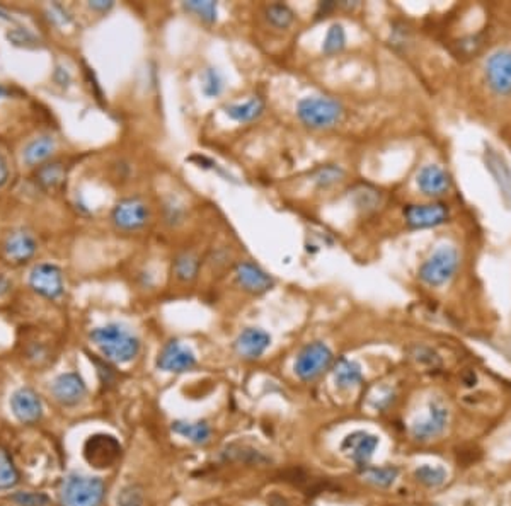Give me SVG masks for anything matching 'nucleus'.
Instances as JSON below:
<instances>
[{
	"mask_svg": "<svg viewBox=\"0 0 511 506\" xmlns=\"http://www.w3.org/2000/svg\"><path fill=\"white\" fill-rule=\"evenodd\" d=\"M91 340L108 360L114 363H128L140 352V341L128 329L120 324H108L96 328Z\"/></svg>",
	"mask_w": 511,
	"mask_h": 506,
	"instance_id": "f257e3e1",
	"label": "nucleus"
},
{
	"mask_svg": "<svg viewBox=\"0 0 511 506\" xmlns=\"http://www.w3.org/2000/svg\"><path fill=\"white\" fill-rule=\"evenodd\" d=\"M113 222L121 230H140L149 222V206L140 198L121 199L113 210Z\"/></svg>",
	"mask_w": 511,
	"mask_h": 506,
	"instance_id": "6e6552de",
	"label": "nucleus"
},
{
	"mask_svg": "<svg viewBox=\"0 0 511 506\" xmlns=\"http://www.w3.org/2000/svg\"><path fill=\"white\" fill-rule=\"evenodd\" d=\"M331 363H333V352L329 350V346L321 341L310 343L298 353L295 374L302 381H314L329 369Z\"/></svg>",
	"mask_w": 511,
	"mask_h": 506,
	"instance_id": "39448f33",
	"label": "nucleus"
},
{
	"mask_svg": "<svg viewBox=\"0 0 511 506\" xmlns=\"http://www.w3.org/2000/svg\"><path fill=\"white\" fill-rule=\"evenodd\" d=\"M12 411H14L16 418L23 423H35L41 418V401L39 395L32 389L23 387V389L16 390L11 399Z\"/></svg>",
	"mask_w": 511,
	"mask_h": 506,
	"instance_id": "6ab92c4d",
	"label": "nucleus"
},
{
	"mask_svg": "<svg viewBox=\"0 0 511 506\" xmlns=\"http://www.w3.org/2000/svg\"><path fill=\"white\" fill-rule=\"evenodd\" d=\"M223 91V79L218 70L215 68H207L203 73V92L208 97H216Z\"/></svg>",
	"mask_w": 511,
	"mask_h": 506,
	"instance_id": "f704fd0d",
	"label": "nucleus"
},
{
	"mask_svg": "<svg viewBox=\"0 0 511 506\" xmlns=\"http://www.w3.org/2000/svg\"><path fill=\"white\" fill-rule=\"evenodd\" d=\"M264 108L266 104L261 97H252L251 101H247L244 104L228 106L227 114L232 120L239 121V123H249V121L257 120L264 113Z\"/></svg>",
	"mask_w": 511,
	"mask_h": 506,
	"instance_id": "4be33fe9",
	"label": "nucleus"
},
{
	"mask_svg": "<svg viewBox=\"0 0 511 506\" xmlns=\"http://www.w3.org/2000/svg\"><path fill=\"white\" fill-rule=\"evenodd\" d=\"M199 264H202V261H199V258L195 254V252L191 251L181 252L174 261L176 278L181 281H193L196 276H198Z\"/></svg>",
	"mask_w": 511,
	"mask_h": 506,
	"instance_id": "393cba45",
	"label": "nucleus"
},
{
	"mask_svg": "<svg viewBox=\"0 0 511 506\" xmlns=\"http://www.w3.org/2000/svg\"><path fill=\"white\" fill-rule=\"evenodd\" d=\"M30 285L44 299L55 300L63 293V276L55 264H38L31 271Z\"/></svg>",
	"mask_w": 511,
	"mask_h": 506,
	"instance_id": "9d476101",
	"label": "nucleus"
},
{
	"mask_svg": "<svg viewBox=\"0 0 511 506\" xmlns=\"http://www.w3.org/2000/svg\"><path fill=\"white\" fill-rule=\"evenodd\" d=\"M269 345H271V336L268 333H264L263 329L256 328L244 329L234 343L235 352L242 358H245V360H256V358H259L269 348Z\"/></svg>",
	"mask_w": 511,
	"mask_h": 506,
	"instance_id": "f3484780",
	"label": "nucleus"
},
{
	"mask_svg": "<svg viewBox=\"0 0 511 506\" xmlns=\"http://www.w3.org/2000/svg\"><path fill=\"white\" fill-rule=\"evenodd\" d=\"M418 187L426 197H441L447 195L452 187V178L440 166H424L418 174Z\"/></svg>",
	"mask_w": 511,
	"mask_h": 506,
	"instance_id": "a211bd4d",
	"label": "nucleus"
},
{
	"mask_svg": "<svg viewBox=\"0 0 511 506\" xmlns=\"http://www.w3.org/2000/svg\"><path fill=\"white\" fill-rule=\"evenodd\" d=\"M367 195H363V190L362 186L358 187L357 191V205L359 208H365V210H368V208H375L378 205L380 202V195L377 190H374V187H368L365 190Z\"/></svg>",
	"mask_w": 511,
	"mask_h": 506,
	"instance_id": "e433bc0d",
	"label": "nucleus"
},
{
	"mask_svg": "<svg viewBox=\"0 0 511 506\" xmlns=\"http://www.w3.org/2000/svg\"><path fill=\"white\" fill-rule=\"evenodd\" d=\"M297 116L309 128L326 130L341 123L345 118V108L334 97L309 96L298 103Z\"/></svg>",
	"mask_w": 511,
	"mask_h": 506,
	"instance_id": "f03ea898",
	"label": "nucleus"
},
{
	"mask_svg": "<svg viewBox=\"0 0 511 506\" xmlns=\"http://www.w3.org/2000/svg\"><path fill=\"white\" fill-rule=\"evenodd\" d=\"M345 43H346V35L343 26L341 24H333V26L329 27V31H327L322 50H324V53H327V55H334V53L341 51L343 48H345Z\"/></svg>",
	"mask_w": 511,
	"mask_h": 506,
	"instance_id": "473e14b6",
	"label": "nucleus"
},
{
	"mask_svg": "<svg viewBox=\"0 0 511 506\" xmlns=\"http://www.w3.org/2000/svg\"><path fill=\"white\" fill-rule=\"evenodd\" d=\"M51 393L59 402L65 406H73L84 399V395L87 394V387L79 375L68 372L55 378V382L51 383Z\"/></svg>",
	"mask_w": 511,
	"mask_h": 506,
	"instance_id": "dca6fc26",
	"label": "nucleus"
},
{
	"mask_svg": "<svg viewBox=\"0 0 511 506\" xmlns=\"http://www.w3.org/2000/svg\"><path fill=\"white\" fill-rule=\"evenodd\" d=\"M448 423V407L440 399L429 402V413L423 421H418L412 426V436L416 440H431L445 430Z\"/></svg>",
	"mask_w": 511,
	"mask_h": 506,
	"instance_id": "ddd939ff",
	"label": "nucleus"
},
{
	"mask_svg": "<svg viewBox=\"0 0 511 506\" xmlns=\"http://www.w3.org/2000/svg\"><path fill=\"white\" fill-rule=\"evenodd\" d=\"M275 498H276L278 505L276 503H271V501H269V506H288V501H286L285 498H281L280 495H275Z\"/></svg>",
	"mask_w": 511,
	"mask_h": 506,
	"instance_id": "c03bdc74",
	"label": "nucleus"
},
{
	"mask_svg": "<svg viewBox=\"0 0 511 506\" xmlns=\"http://www.w3.org/2000/svg\"><path fill=\"white\" fill-rule=\"evenodd\" d=\"M484 77L489 89L496 96H511V50L494 51L486 60Z\"/></svg>",
	"mask_w": 511,
	"mask_h": 506,
	"instance_id": "423d86ee",
	"label": "nucleus"
},
{
	"mask_svg": "<svg viewBox=\"0 0 511 506\" xmlns=\"http://www.w3.org/2000/svg\"><path fill=\"white\" fill-rule=\"evenodd\" d=\"M334 381H336V385L341 387V389H350V387L358 385L363 381L362 369H359L357 362L341 358L338 362L336 369H334Z\"/></svg>",
	"mask_w": 511,
	"mask_h": 506,
	"instance_id": "412c9836",
	"label": "nucleus"
},
{
	"mask_svg": "<svg viewBox=\"0 0 511 506\" xmlns=\"http://www.w3.org/2000/svg\"><path fill=\"white\" fill-rule=\"evenodd\" d=\"M121 457V445L111 435H94L84 445V459L92 467H113Z\"/></svg>",
	"mask_w": 511,
	"mask_h": 506,
	"instance_id": "0eeeda50",
	"label": "nucleus"
},
{
	"mask_svg": "<svg viewBox=\"0 0 511 506\" xmlns=\"http://www.w3.org/2000/svg\"><path fill=\"white\" fill-rule=\"evenodd\" d=\"M9 290H11V283H9V280H7L6 276L0 275V297L6 295V293L9 292Z\"/></svg>",
	"mask_w": 511,
	"mask_h": 506,
	"instance_id": "37998d69",
	"label": "nucleus"
},
{
	"mask_svg": "<svg viewBox=\"0 0 511 506\" xmlns=\"http://www.w3.org/2000/svg\"><path fill=\"white\" fill-rule=\"evenodd\" d=\"M409 357L418 363V365L426 366V369L435 370L441 366V358L438 357V353H436L435 350L428 348V346L423 345L412 346V348H409Z\"/></svg>",
	"mask_w": 511,
	"mask_h": 506,
	"instance_id": "7c9ffc66",
	"label": "nucleus"
},
{
	"mask_svg": "<svg viewBox=\"0 0 511 506\" xmlns=\"http://www.w3.org/2000/svg\"><path fill=\"white\" fill-rule=\"evenodd\" d=\"M0 18H2V19H6V21H11V16H9V14H7V12H6V11H2V9H0Z\"/></svg>",
	"mask_w": 511,
	"mask_h": 506,
	"instance_id": "a18cd8bd",
	"label": "nucleus"
},
{
	"mask_svg": "<svg viewBox=\"0 0 511 506\" xmlns=\"http://www.w3.org/2000/svg\"><path fill=\"white\" fill-rule=\"evenodd\" d=\"M363 476L368 483L378 486V488H388L398 479L399 471L395 467H370V465H367Z\"/></svg>",
	"mask_w": 511,
	"mask_h": 506,
	"instance_id": "cd10ccee",
	"label": "nucleus"
},
{
	"mask_svg": "<svg viewBox=\"0 0 511 506\" xmlns=\"http://www.w3.org/2000/svg\"><path fill=\"white\" fill-rule=\"evenodd\" d=\"M235 281L245 292L256 293V295L268 292L275 285V280L269 276V273H266L263 268L257 266L256 263H251V261H242V263L237 264Z\"/></svg>",
	"mask_w": 511,
	"mask_h": 506,
	"instance_id": "f8f14e48",
	"label": "nucleus"
},
{
	"mask_svg": "<svg viewBox=\"0 0 511 506\" xmlns=\"http://www.w3.org/2000/svg\"><path fill=\"white\" fill-rule=\"evenodd\" d=\"M36 249H38V244H36L35 237L24 230L12 232L4 240L2 246L4 256L12 264L27 263L36 254Z\"/></svg>",
	"mask_w": 511,
	"mask_h": 506,
	"instance_id": "2eb2a0df",
	"label": "nucleus"
},
{
	"mask_svg": "<svg viewBox=\"0 0 511 506\" xmlns=\"http://www.w3.org/2000/svg\"><path fill=\"white\" fill-rule=\"evenodd\" d=\"M36 178H38L39 186L43 190L53 191L63 185L65 178H67V171H65V166L61 162H51V164L39 166Z\"/></svg>",
	"mask_w": 511,
	"mask_h": 506,
	"instance_id": "5701e85b",
	"label": "nucleus"
},
{
	"mask_svg": "<svg viewBox=\"0 0 511 506\" xmlns=\"http://www.w3.org/2000/svg\"><path fill=\"white\" fill-rule=\"evenodd\" d=\"M104 498V483L99 477L72 474L61 486V506H99Z\"/></svg>",
	"mask_w": 511,
	"mask_h": 506,
	"instance_id": "7ed1b4c3",
	"label": "nucleus"
},
{
	"mask_svg": "<svg viewBox=\"0 0 511 506\" xmlns=\"http://www.w3.org/2000/svg\"><path fill=\"white\" fill-rule=\"evenodd\" d=\"M378 447V438L375 435L367 433V431H355L347 435L341 445V450L358 464L359 467H367L370 459L374 457L375 448Z\"/></svg>",
	"mask_w": 511,
	"mask_h": 506,
	"instance_id": "4468645a",
	"label": "nucleus"
},
{
	"mask_svg": "<svg viewBox=\"0 0 511 506\" xmlns=\"http://www.w3.org/2000/svg\"><path fill=\"white\" fill-rule=\"evenodd\" d=\"M173 431L174 433L184 436V438H187L190 442L198 443V445L207 443L208 438H210V435H211L210 426H208L204 421H196V423L176 421V423H173Z\"/></svg>",
	"mask_w": 511,
	"mask_h": 506,
	"instance_id": "b1692460",
	"label": "nucleus"
},
{
	"mask_svg": "<svg viewBox=\"0 0 511 506\" xmlns=\"http://www.w3.org/2000/svg\"><path fill=\"white\" fill-rule=\"evenodd\" d=\"M450 211L443 203L428 205H409L404 208V218L411 228H431L448 222Z\"/></svg>",
	"mask_w": 511,
	"mask_h": 506,
	"instance_id": "1a4fd4ad",
	"label": "nucleus"
},
{
	"mask_svg": "<svg viewBox=\"0 0 511 506\" xmlns=\"http://www.w3.org/2000/svg\"><path fill=\"white\" fill-rule=\"evenodd\" d=\"M7 179H9V167H7L6 159L0 155V187L6 185Z\"/></svg>",
	"mask_w": 511,
	"mask_h": 506,
	"instance_id": "a19ab883",
	"label": "nucleus"
},
{
	"mask_svg": "<svg viewBox=\"0 0 511 506\" xmlns=\"http://www.w3.org/2000/svg\"><path fill=\"white\" fill-rule=\"evenodd\" d=\"M183 7L187 12H193L196 18L202 19L203 23H216V16H218L216 2H211V0H190V2H184Z\"/></svg>",
	"mask_w": 511,
	"mask_h": 506,
	"instance_id": "bb28decb",
	"label": "nucleus"
},
{
	"mask_svg": "<svg viewBox=\"0 0 511 506\" xmlns=\"http://www.w3.org/2000/svg\"><path fill=\"white\" fill-rule=\"evenodd\" d=\"M310 178H312V181L316 183L319 187H329L336 185V183H339L343 178H345V171H343L339 166L327 164L317 167Z\"/></svg>",
	"mask_w": 511,
	"mask_h": 506,
	"instance_id": "c85d7f7f",
	"label": "nucleus"
},
{
	"mask_svg": "<svg viewBox=\"0 0 511 506\" xmlns=\"http://www.w3.org/2000/svg\"><path fill=\"white\" fill-rule=\"evenodd\" d=\"M118 506H143V489L137 484H130L118 495Z\"/></svg>",
	"mask_w": 511,
	"mask_h": 506,
	"instance_id": "c9c22d12",
	"label": "nucleus"
},
{
	"mask_svg": "<svg viewBox=\"0 0 511 506\" xmlns=\"http://www.w3.org/2000/svg\"><path fill=\"white\" fill-rule=\"evenodd\" d=\"M19 481L18 469L12 464L9 454L4 448H0V489L14 488Z\"/></svg>",
	"mask_w": 511,
	"mask_h": 506,
	"instance_id": "2f4dec72",
	"label": "nucleus"
},
{
	"mask_svg": "<svg viewBox=\"0 0 511 506\" xmlns=\"http://www.w3.org/2000/svg\"><path fill=\"white\" fill-rule=\"evenodd\" d=\"M94 363H96V365H97V369H99V375H101V378H102V382H104V383H111L113 382V370L111 369H109V366L108 365H102V363L101 362H97V360H94Z\"/></svg>",
	"mask_w": 511,
	"mask_h": 506,
	"instance_id": "ea45409f",
	"label": "nucleus"
},
{
	"mask_svg": "<svg viewBox=\"0 0 511 506\" xmlns=\"http://www.w3.org/2000/svg\"><path fill=\"white\" fill-rule=\"evenodd\" d=\"M0 96H4V89L2 87H0Z\"/></svg>",
	"mask_w": 511,
	"mask_h": 506,
	"instance_id": "49530a36",
	"label": "nucleus"
},
{
	"mask_svg": "<svg viewBox=\"0 0 511 506\" xmlns=\"http://www.w3.org/2000/svg\"><path fill=\"white\" fill-rule=\"evenodd\" d=\"M459 268V252L452 246H440L421 264L419 280L428 287H441L453 278Z\"/></svg>",
	"mask_w": 511,
	"mask_h": 506,
	"instance_id": "20e7f679",
	"label": "nucleus"
},
{
	"mask_svg": "<svg viewBox=\"0 0 511 506\" xmlns=\"http://www.w3.org/2000/svg\"><path fill=\"white\" fill-rule=\"evenodd\" d=\"M89 7L94 11H101L106 12L113 7V2H102V0H97V2H89Z\"/></svg>",
	"mask_w": 511,
	"mask_h": 506,
	"instance_id": "79ce46f5",
	"label": "nucleus"
},
{
	"mask_svg": "<svg viewBox=\"0 0 511 506\" xmlns=\"http://www.w3.org/2000/svg\"><path fill=\"white\" fill-rule=\"evenodd\" d=\"M266 21L271 24L276 30H286L290 27L295 21V12L292 11V7H288L286 4H269L264 9Z\"/></svg>",
	"mask_w": 511,
	"mask_h": 506,
	"instance_id": "a878e982",
	"label": "nucleus"
},
{
	"mask_svg": "<svg viewBox=\"0 0 511 506\" xmlns=\"http://www.w3.org/2000/svg\"><path fill=\"white\" fill-rule=\"evenodd\" d=\"M190 161H196V162H198V164H199V167H203V169H211V171H215L216 174H220V176H223L225 179H227V181H234V179L230 178V174L225 173V171L222 169V167H220L218 164H216V162L210 161V159H207V157H199V155H195V157H191Z\"/></svg>",
	"mask_w": 511,
	"mask_h": 506,
	"instance_id": "58836bf2",
	"label": "nucleus"
},
{
	"mask_svg": "<svg viewBox=\"0 0 511 506\" xmlns=\"http://www.w3.org/2000/svg\"><path fill=\"white\" fill-rule=\"evenodd\" d=\"M223 455L227 457V459L242 460V462H247V464H266L268 462V457L261 455L259 452L252 450V448H247V447H228L227 450L223 452Z\"/></svg>",
	"mask_w": 511,
	"mask_h": 506,
	"instance_id": "72a5a7b5",
	"label": "nucleus"
},
{
	"mask_svg": "<svg viewBox=\"0 0 511 506\" xmlns=\"http://www.w3.org/2000/svg\"><path fill=\"white\" fill-rule=\"evenodd\" d=\"M157 366L164 372H190L196 366V357L190 348H186L179 341H171L164 346L161 354H159Z\"/></svg>",
	"mask_w": 511,
	"mask_h": 506,
	"instance_id": "9b49d317",
	"label": "nucleus"
},
{
	"mask_svg": "<svg viewBox=\"0 0 511 506\" xmlns=\"http://www.w3.org/2000/svg\"><path fill=\"white\" fill-rule=\"evenodd\" d=\"M14 500L20 506H44L48 503V498L41 493H18Z\"/></svg>",
	"mask_w": 511,
	"mask_h": 506,
	"instance_id": "4c0bfd02",
	"label": "nucleus"
},
{
	"mask_svg": "<svg viewBox=\"0 0 511 506\" xmlns=\"http://www.w3.org/2000/svg\"><path fill=\"white\" fill-rule=\"evenodd\" d=\"M414 477L428 488H438L447 479V471L443 467H435V465H421L414 471Z\"/></svg>",
	"mask_w": 511,
	"mask_h": 506,
	"instance_id": "c756f323",
	"label": "nucleus"
},
{
	"mask_svg": "<svg viewBox=\"0 0 511 506\" xmlns=\"http://www.w3.org/2000/svg\"><path fill=\"white\" fill-rule=\"evenodd\" d=\"M55 150V140L51 137H39L24 147L23 159L27 166H39L51 157Z\"/></svg>",
	"mask_w": 511,
	"mask_h": 506,
	"instance_id": "aec40b11",
	"label": "nucleus"
}]
</instances>
